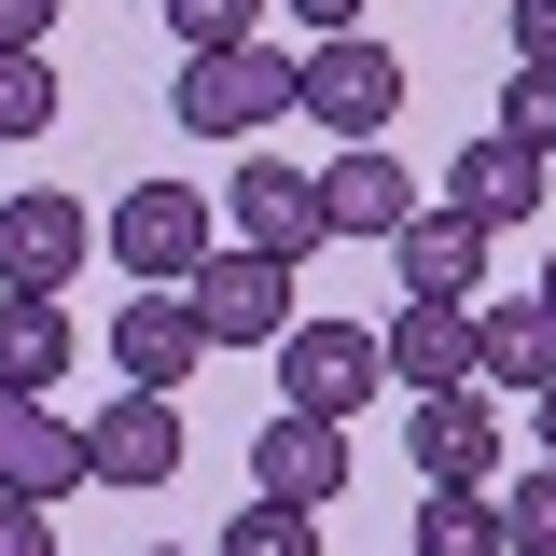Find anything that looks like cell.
Here are the masks:
<instances>
[{"label":"cell","mask_w":556,"mask_h":556,"mask_svg":"<svg viewBox=\"0 0 556 556\" xmlns=\"http://www.w3.org/2000/svg\"><path fill=\"white\" fill-rule=\"evenodd\" d=\"M0 556H56V515L42 501H0Z\"/></svg>","instance_id":"obj_26"},{"label":"cell","mask_w":556,"mask_h":556,"mask_svg":"<svg viewBox=\"0 0 556 556\" xmlns=\"http://www.w3.org/2000/svg\"><path fill=\"white\" fill-rule=\"evenodd\" d=\"M84 334H70V292H0V390H42L56 404Z\"/></svg>","instance_id":"obj_17"},{"label":"cell","mask_w":556,"mask_h":556,"mask_svg":"<svg viewBox=\"0 0 556 556\" xmlns=\"http://www.w3.org/2000/svg\"><path fill=\"white\" fill-rule=\"evenodd\" d=\"M404 223H417V167L390 139H348L334 167H320V237H376V251H390Z\"/></svg>","instance_id":"obj_10"},{"label":"cell","mask_w":556,"mask_h":556,"mask_svg":"<svg viewBox=\"0 0 556 556\" xmlns=\"http://www.w3.org/2000/svg\"><path fill=\"white\" fill-rule=\"evenodd\" d=\"M417 556H501V501L486 486H431L417 501Z\"/></svg>","instance_id":"obj_19"},{"label":"cell","mask_w":556,"mask_h":556,"mask_svg":"<svg viewBox=\"0 0 556 556\" xmlns=\"http://www.w3.org/2000/svg\"><path fill=\"white\" fill-rule=\"evenodd\" d=\"M84 251H98V223H84L56 181H28V195L0 208V292H70Z\"/></svg>","instance_id":"obj_11"},{"label":"cell","mask_w":556,"mask_h":556,"mask_svg":"<svg viewBox=\"0 0 556 556\" xmlns=\"http://www.w3.org/2000/svg\"><path fill=\"white\" fill-rule=\"evenodd\" d=\"M167 42H181V56H223V42H265V0H167Z\"/></svg>","instance_id":"obj_22"},{"label":"cell","mask_w":556,"mask_h":556,"mask_svg":"<svg viewBox=\"0 0 556 556\" xmlns=\"http://www.w3.org/2000/svg\"><path fill=\"white\" fill-rule=\"evenodd\" d=\"M181 306H195L208 348H278L306 306H292V265H265V251H208L195 278H181Z\"/></svg>","instance_id":"obj_5"},{"label":"cell","mask_w":556,"mask_h":556,"mask_svg":"<svg viewBox=\"0 0 556 556\" xmlns=\"http://www.w3.org/2000/svg\"><path fill=\"white\" fill-rule=\"evenodd\" d=\"M445 208H473L486 237H501V223H529V208H543V153H529V139H459V167H445Z\"/></svg>","instance_id":"obj_18"},{"label":"cell","mask_w":556,"mask_h":556,"mask_svg":"<svg viewBox=\"0 0 556 556\" xmlns=\"http://www.w3.org/2000/svg\"><path fill=\"white\" fill-rule=\"evenodd\" d=\"M139 556H181V543H139Z\"/></svg>","instance_id":"obj_30"},{"label":"cell","mask_w":556,"mask_h":556,"mask_svg":"<svg viewBox=\"0 0 556 556\" xmlns=\"http://www.w3.org/2000/svg\"><path fill=\"white\" fill-rule=\"evenodd\" d=\"M167 473H181V404L167 390H112V404L84 417V486H139L153 501Z\"/></svg>","instance_id":"obj_7"},{"label":"cell","mask_w":556,"mask_h":556,"mask_svg":"<svg viewBox=\"0 0 556 556\" xmlns=\"http://www.w3.org/2000/svg\"><path fill=\"white\" fill-rule=\"evenodd\" d=\"M376 362H390V390H473V306L404 292V306H390V334H376Z\"/></svg>","instance_id":"obj_14"},{"label":"cell","mask_w":556,"mask_h":556,"mask_svg":"<svg viewBox=\"0 0 556 556\" xmlns=\"http://www.w3.org/2000/svg\"><path fill=\"white\" fill-rule=\"evenodd\" d=\"M98 251H112L139 292H181V278L208 265V195H195V181H126L112 223H98Z\"/></svg>","instance_id":"obj_4"},{"label":"cell","mask_w":556,"mask_h":556,"mask_svg":"<svg viewBox=\"0 0 556 556\" xmlns=\"http://www.w3.org/2000/svg\"><path fill=\"white\" fill-rule=\"evenodd\" d=\"M515 70H556V0H515Z\"/></svg>","instance_id":"obj_27"},{"label":"cell","mask_w":556,"mask_h":556,"mask_svg":"<svg viewBox=\"0 0 556 556\" xmlns=\"http://www.w3.org/2000/svg\"><path fill=\"white\" fill-rule=\"evenodd\" d=\"M529 431H543V459H556V390H529Z\"/></svg>","instance_id":"obj_29"},{"label":"cell","mask_w":556,"mask_h":556,"mask_svg":"<svg viewBox=\"0 0 556 556\" xmlns=\"http://www.w3.org/2000/svg\"><path fill=\"white\" fill-rule=\"evenodd\" d=\"M56 126V56H0V139H42Z\"/></svg>","instance_id":"obj_23"},{"label":"cell","mask_w":556,"mask_h":556,"mask_svg":"<svg viewBox=\"0 0 556 556\" xmlns=\"http://www.w3.org/2000/svg\"><path fill=\"white\" fill-rule=\"evenodd\" d=\"M223 223H237V251H265V265H292L306 278V251H334V237H320V167H237V181H223Z\"/></svg>","instance_id":"obj_6"},{"label":"cell","mask_w":556,"mask_h":556,"mask_svg":"<svg viewBox=\"0 0 556 556\" xmlns=\"http://www.w3.org/2000/svg\"><path fill=\"white\" fill-rule=\"evenodd\" d=\"M390 265H404V292H431V306H473L486 292V223L473 208H417L404 237H390Z\"/></svg>","instance_id":"obj_16"},{"label":"cell","mask_w":556,"mask_h":556,"mask_svg":"<svg viewBox=\"0 0 556 556\" xmlns=\"http://www.w3.org/2000/svg\"><path fill=\"white\" fill-rule=\"evenodd\" d=\"M473 390H556V306L543 292H501V306H473Z\"/></svg>","instance_id":"obj_15"},{"label":"cell","mask_w":556,"mask_h":556,"mask_svg":"<svg viewBox=\"0 0 556 556\" xmlns=\"http://www.w3.org/2000/svg\"><path fill=\"white\" fill-rule=\"evenodd\" d=\"M265 362H278V404H292V417H334V431L376 404V390H390V362H376V320H292Z\"/></svg>","instance_id":"obj_3"},{"label":"cell","mask_w":556,"mask_h":556,"mask_svg":"<svg viewBox=\"0 0 556 556\" xmlns=\"http://www.w3.org/2000/svg\"><path fill=\"white\" fill-rule=\"evenodd\" d=\"M292 112L334 139V153H348V139H390V126H404V56L362 42V28H334V42L292 56Z\"/></svg>","instance_id":"obj_1"},{"label":"cell","mask_w":556,"mask_h":556,"mask_svg":"<svg viewBox=\"0 0 556 556\" xmlns=\"http://www.w3.org/2000/svg\"><path fill=\"white\" fill-rule=\"evenodd\" d=\"M0 56H56V0H0Z\"/></svg>","instance_id":"obj_25"},{"label":"cell","mask_w":556,"mask_h":556,"mask_svg":"<svg viewBox=\"0 0 556 556\" xmlns=\"http://www.w3.org/2000/svg\"><path fill=\"white\" fill-rule=\"evenodd\" d=\"M265 14H292V28H320V42H334V28H362V0H265Z\"/></svg>","instance_id":"obj_28"},{"label":"cell","mask_w":556,"mask_h":556,"mask_svg":"<svg viewBox=\"0 0 556 556\" xmlns=\"http://www.w3.org/2000/svg\"><path fill=\"white\" fill-rule=\"evenodd\" d=\"M486 501H501V556H556V459H529V473H501Z\"/></svg>","instance_id":"obj_20"},{"label":"cell","mask_w":556,"mask_h":556,"mask_svg":"<svg viewBox=\"0 0 556 556\" xmlns=\"http://www.w3.org/2000/svg\"><path fill=\"white\" fill-rule=\"evenodd\" d=\"M195 362H208V334H195L181 292H126V306H112V376H126V390H167V404H181Z\"/></svg>","instance_id":"obj_13"},{"label":"cell","mask_w":556,"mask_h":556,"mask_svg":"<svg viewBox=\"0 0 556 556\" xmlns=\"http://www.w3.org/2000/svg\"><path fill=\"white\" fill-rule=\"evenodd\" d=\"M208 556H320V515H292V501H237V529Z\"/></svg>","instance_id":"obj_21"},{"label":"cell","mask_w":556,"mask_h":556,"mask_svg":"<svg viewBox=\"0 0 556 556\" xmlns=\"http://www.w3.org/2000/svg\"><path fill=\"white\" fill-rule=\"evenodd\" d=\"M167 112H181V139H265L278 112H292V56H278V42H223V56H181Z\"/></svg>","instance_id":"obj_2"},{"label":"cell","mask_w":556,"mask_h":556,"mask_svg":"<svg viewBox=\"0 0 556 556\" xmlns=\"http://www.w3.org/2000/svg\"><path fill=\"white\" fill-rule=\"evenodd\" d=\"M251 501H292V515L348 501V431H334V417H292V404H278L265 431H251Z\"/></svg>","instance_id":"obj_12"},{"label":"cell","mask_w":556,"mask_h":556,"mask_svg":"<svg viewBox=\"0 0 556 556\" xmlns=\"http://www.w3.org/2000/svg\"><path fill=\"white\" fill-rule=\"evenodd\" d=\"M543 306H556V265H543Z\"/></svg>","instance_id":"obj_31"},{"label":"cell","mask_w":556,"mask_h":556,"mask_svg":"<svg viewBox=\"0 0 556 556\" xmlns=\"http://www.w3.org/2000/svg\"><path fill=\"white\" fill-rule=\"evenodd\" d=\"M84 486V417H56L42 390H0V501H42L56 515Z\"/></svg>","instance_id":"obj_9"},{"label":"cell","mask_w":556,"mask_h":556,"mask_svg":"<svg viewBox=\"0 0 556 556\" xmlns=\"http://www.w3.org/2000/svg\"><path fill=\"white\" fill-rule=\"evenodd\" d=\"M404 459L431 486H501V390H417Z\"/></svg>","instance_id":"obj_8"},{"label":"cell","mask_w":556,"mask_h":556,"mask_svg":"<svg viewBox=\"0 0 556 556\" xmlns=\"http://www.w3.org/2000/svg\"><path fill=\"white\" fill-rule=\"evenodd\" d=\"M501 139L556 153V70H515V98H501Z\"/></svg>","instance_id":"obj_24"}]
</instances>
